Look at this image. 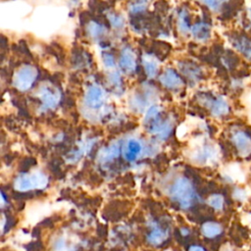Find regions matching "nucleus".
I'll use <instances>...</instances> for the list:
<instances>
[{
    "label": "nucleus",
    "instance_id": "f257e3e1",
    "mask_svg": "<svg viewBox=\"0 0 251 251\" xmlns=\"http://www.w3.org/2000/svg\"><path fill=\"white\" fill-rule=\"evenodd\" d=\"M229 143L239 158H251V126L245 123H234L228 132Z\"/></svg>",
    "mask_w": 251,
    "mask_h": 251
},
{
    "label": "nucleus",
    "instance_id": "f03ea898",
    "mask_svg": "<svg viewBox=\"0 0 251 251\" xmlns=\"http://www.w3.org/2000/svg\"><path fill=\"white\" fill-rule=\"evenodd\" d=\"M171 194L180 207L184 209L190 207L196 197L193 185L186 177H180L176 180L172 186Z\"/></svg>",
    "mask_w": 251,
    "mask_h": 251
},
{
    "label": "nucleus",
    "instance_id": "7ed1b4c3",
    "mask_svg": "<svg viewBox=\"0 0 251 251\" xmlns=\"http://www.w3.org/2000/svg\"><path fill=\"white\" fill-rule=\"evenodd\" d=\"M229 42L234 51L251 64V32L246 30H234L228 35Z\"/></svg>",
    "mask_w": 251,
    "mask_h": 251
},
{
    "label": "nucleus",
    "instance_id": "20e7f679",
    "mask_svg": "<svg viewBox=\"0 0 251 251\" xmlns=\"http://www.w3.org/2000/svg\"><path fill=\"white\" fill-rule=\"evenodd\" d=\"M48 183L47 176L41 172L20 175L14 182V187L18 191H28L31 189H42Z\"/></svg>",
    "mask_w": 251,
    "mask_h": 251
},
{
    "label": "nucleus",
    "instance_id": "39448f33",
    "mask_svg": "<svg viewBox=\"0 0 251 251\" xmlns=\"http://www.w3.org/2000/svg\"><path fill=\"white\" fill-rule=\"evenodd\" d=\"M204 105L209 109L212 116L216 118H226L231 113V105L228 100L222 95H205Z\"/></svg>",
    "mask_w": 251,
    "mask_h": 251
},
{
    "label": "nucleus",
    "instance_id": "423d86ee",
    "mask_svg": "<svg viewBox=\"0 0 251 251\" xmlns=\"http://www.w3.org/2000/svg\"><path fill=\"white\" fill-rule=\"evenodd\" d=\"M37 76V71L32 66H24L20 68L14 75V85L17 89L27 90L34 82Z\"/></svg>",
    "mask_w": 251,
    "mask_h": 251
},
{
    "label": "nucleus",
    "instance_id": "0eeeda50",
    "mask_svg": "<svg viewBox=\"0 0 251 251\" xmlns=\"http://www.w3.org/2000/svg\"><path fill=\"white\" fill-rule=\"evenodd\" d=\"M38 96L42 101V104L47 109L56 107L60 100V92L51 85H43L40 87Z\"/></svg>",
    "mask_w": 251,
    "mask_h": 251
},
{
    "label": "nucleus",
    "instance_id": "6e6552de",
    "mask_svg": "<svg viewBox=\"0 0 251 251\" xmlns=\"http://www.w3.org/2000/svg\"><path fill=\"white\" fill-rule=\"evenodd\" d=\"M105 100V93L98 85H91L85 94V103L88 107L97 109L101 107Z\"/></svg>",
    "mask_w": 251,
    "mask_h": 251
},
{
    "label": "nucleus",
    "instance_id": "1a4fd4ad",
    "mask_svg": "<svg viewBox=\"0 0 251 251\" xmlns=\"http://www.w3.org/2000/svg\"><path fill=\"white\" fill-rule=\"evenodd\" d=\"M120 66L126 73H132L136 67V60L133 51L130 48H125L122 51Z\"/></svg>",
    "mask_w": 251,
    "mask_h": 251
},
{
    "label": "nucleus",
    "instance_id": "9d476101",
    "mask_svg": "<svg viewBox=\"0 0 251 251\" xmlns=\"http://www.w3.org/2000/svg\"><path fill=\"white\" fill-rule=\"evenodd\" d=\"M162 84L170 89H176L182 85L181 78L173 71L167 70L160 77Z\"/></svg>",
    "mask_w": 251,
    "mask_h": 251
},
{
    "label": "nucleus",
    "instance_id": "9b49d317",
    "mask_svg": "<svg viewBox=\"0 0 251 251\" xmlns=\"http://www.w3.org/2000/svg\"><path fill=\"white\" fill-rule=\"evenodd\" d=\"M141 150H142V146L140 142L137 141L136 139H130L126 142V145L125 146V149H124L125 158L130 162L134 161L137 159V157L141 153Z\"/></svg>",
    "mask_w": 251,
    "mask_h": 251
},
{
    "label": "nucleus",
    "instance_id": "f8f14e48",
    "mask_svg": "<svg viewBox=\"0 0 251 251\" xmlns=\"http://www.w3.org/2000/svg\"><path fill=\"white\" fill-rule=\"evenodd\" d=\"M201 231L202 234L205 237L208 238H214L218 235H220L223 231V227L220 224L215 223V222H207L205 224H203L202 227H201Z\"/></svg>",
    "mask_w": 251,
    "mask_h": 251
},
{
    "label": "nucleus",
    "instance_id": "ddd939ff",
    "mask_svg": "<svg viewBox=\"0 0 251 251\" xmlns=\"http://www.w3.org/2000/svg\"><path fill=\"white\" fill-rule=\"evenodd\" d=\"M191 30L198 40H207L211 36V26L207 23H199L195 25Z\"/></svg>",
    "mask_w": 251,
    "mask_h": 251
},
{
    "label": "nucleus",
    "instance_id": "4468645a",
    "mask_svg": "<svg viewBox=\"0 0 251 251\" xmlns=\"http://www.w3.org/2000/svg\"><path fill=\"white\" fill-rule=\"evenodd\" d=\"M142 63H143V67H144V70L146 72V74L152 77L156 75L157 71H158V63L157 61L151 57V56H144L143 59H142Z\"/></svg>",
    "mask_w": 251,
    "mask_h": 251
},
{
    "label": "nucleus",
    "instance_id": "2eb2a0df",
    "mask_svg": "<svg viewBox=\"0 0 251 251\" xmlns=\"http://www.w3.org/2000/svg\"><path fill=\"white\" fill-rule=\"evenodd\" d=\"M167 236V233L162 230L158 226H154L150 234L148 235V241L151 242L152 244H160L162 243Z\"/></svg>",
    "mask_w": 251,
    "mask_h": 251
},
{
    "label": "nucleus",
    "instance_id": "dca6fc26",
    "mask_svg": "<svg viewBox=\"0 0 251 251\" xmlns=\"http://www.w3.org/2000/svg\"><path fill=\"white\" fill-rule=\"evenodd\" d=\"M182 69V72L184 73V75L189 77V78H193V79H199L202 77V72L200 70V68H198L195 65H191V64H186L184 65V69Z\"/></svg>",
    "mask_w": 251,
    "mask_h": 251
},
{
    "label": "nucleus",
    "instance_id": "f3484780",
    "mask_svg": "<svg viewBox=\"0 0 251 251\" xmlns=\"http://www.w3.org/2000/svg\"><path fill=\"white\" fill-rule=\"evenodd\" d=\"M119 155V145L117 143L112 144L108 148H106L102 154H101V161L102 162H108L114 158H116Z\"/></svg>",
    "mask_w": 251,
    "mask_h": 251
},
{
    "label": "nucleus",
    "instance_id": "a211bd4d",
    "mask_svg": "<svg viewBox=\"0 0 251 251\" xmlns=\"http://www.w3.org/2000/svg\"><path fill=\"white\" fill-rule=\"evenodd\" d=\"M208 204L215 210L221 211L225 206V199L221 194H213L208 199Z\"/></svg>",
    "mask_w": 251,
    "mask_h": 251
},
{
    "label": "nucleus",
    "instance_id": "6ab92c4d",
    "mask_svg": "<svg viewBox=\"0 0 251 251\" xmlns=\"http://www.w3.org/2000/svg\"><path fill=\"white\" fill-rule=\"evenodd\" d=\"M88 32L93 37H98L105 32V28L97 23H90L88 25Z\"/></svg>",
    "mask_w": 251,
    "mask_h": 251
},
{
    "label": "nucleus",
    "instance_id": "aec40b11",
    "mask_svg": "<svg viewBox=\"0 0 251 251\" xmlns=\"http://www.w3.org/2000/svg\"><path fill=\"white\" fill-rule=\"evenodd\" d=\"M150 0H133L130 4V11L132 13H137L145 10L147 5L149 4Z\"/></svg>",
    "mask_w": 251,
    "mask_h": 251
},
{
    "label": "nucleus",
    "instance_id": "412c9836",
    "mask_svg": "<svg viewBox=\"0 0 251 251\" xmlns=\"http://www.w3.org/2000/svg\"><path fill=\"white\" fill-rule=\"evenodd\" d=\"M206 6H208L211 10L218 11L221 8L224 7V5L228 1V0H201Z\"/></svg>",
    "mask_w": 251,
    "mask_h": 251
},
{
    "label": "nucleus",
    "instance_id": "4be33fe9",
    "mask_svg": "<svg viewBox=\"0 0 251 251\" xmlns=\"http://www.w3.org/2000/svg\"><path fill=\"white\" fill-rule=\"evenodd\" d=\"M109 21L112 24V25L115 27H122L124 25V20L118 15H115V14L109 15Z\"/></svg>",
    "mask_w": 251,
    "mask_h": 251
},
{
    "label": "nucleus",
    "instance_id": "5701e85b",
    "mask_svg": "<svg viewBox=\"0 0 251 251\" xmlns=\"http://www.w3.org/2000/svg\"><path fill=\"white\" fill-rule=\"evenodd\" d=\"M103 63L107 68H113L115 66V60L110 54H103Z\"/></svg>",
    "mask_w": 251,
    "mask_h": 251
},
{
    "label": "nucleus",
    "instance_id": "b1692460",
    "mask_svg": "<svg viewBox=\"0 0 251 251\" xmlns=\"http://www.w3.org/2000/svg\"><path fill=\"white\" fill-rule=\"evenodd\" d=\"M158 113H159V109H158L157 106H152V107H150L149 110H148V112H147V114H146L145 120L148 121V120H152V119L156 118L157 115H158Z\"/></svg>",
    "mask_w": 251,
    "mask_h": 251
},
{
    "label": "nucleus",
    "instance_id": "393cba45",
    "mask_svg": "<svg viewBox=\"0 0 251 251\" xmlns=\"http://www.w3.org/2000/svg\"><path fill=\"white\" fill-rule=\"evenodd\" d=\"M188 251H206V250H205L203 247H201V246L193 245V246H191V247L189 248Z\"/></svg>",
    "mask_w": 251,
    "mask_h": 251
},
{
    "label": "nucleus",
    "instance_id": "a878e982",
    "mask_svg": "<svg viewBox=\"0 0 251 251\" xmlns=\"http://www.w3.org/2000/svg\"><path fill=\"white\" fill-rule=\"evenodd\" d=\"M226 251H235V250H231V249H228V250H226Z\"/></svg>",
    "mask_w": 251,
    "mask_h": 251
},
{
    "label": "nucleus",
    "instance_id": "bb28decb",
    "mask_svg": "<svg viewBox=\"0 0 251 251\" xmlns=\"http://www.w3.org/2000/svg\"><path fill=\"white\" fill-rule=\"evenodd\" d=\"M250 251H251V249H250Z\"/></svg>",
    "mask_w": 251,
    "mask_h": 251
}]
</instances>
